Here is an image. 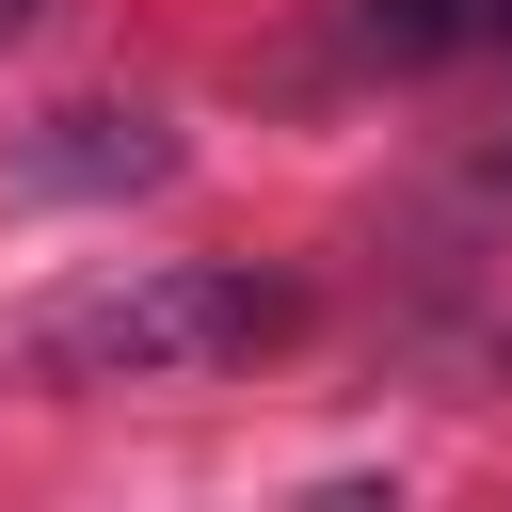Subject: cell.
Segmentation results:
<instances>
[{
  "mask_svg": "<svg viewBox=\"0 0 512 512\" xmlns=\"http://www.w3.org/2000/svg\"><path fill=\"white\" fill-rule=\"evenodd\" d=\"M160 176H176V128L160 112H112V96L48 112L32 144H0V192H160Z\"/></svg>",
  "mask_w": 512,
  "mask_h": 512,
  "instance_id": "2",
  "label": "cell"
},
{
  "mask_svg": "<svg viewBox=\"0 0 512 512\" xmlns=\"http://www.w3.org/2000/svg\"><path fill=\"white\" fill-rule=\"evenodd\" d=\"M48 16H64V0H0V48H32V32H48Z\"/></svg>",
  "mask_w": 512,
  "mask_h": 512,
  "instance_id": "4",
  "label": "cell"
},
{
  "mask_svg": "<svg viewBox=\"0 0 512 512\" xmlns=\"http://www.w3.org/2000/svg\"><path fill=\"white\" fill-rule=\"evenodd\" d=\"M336 48H352L368 80H432V64L512 48V0H336Z\"/></svg>",
  "mask_w": 512,
  "mask_h": 512,
  "instance_id": "3",
  "label": "cell"
},
{
  "mask_svg": "<svg viewBox=\"0 0 512 512\" xmlns=\"http://www.w3.org/2000/svg\"><path fill=\"white\" fill-rule=\"evenodd\" d=\"M272 336H304V288H288V272H240V256H128V272H96V288H64V304L16 320V384H48V400H96V384H208V368H240V352H272Z\"/></svg>",
  "mask_w": 512,
  "mask_h": 512,
  "instance_id": "1",
  "label": "cell"
}]
</instances>
